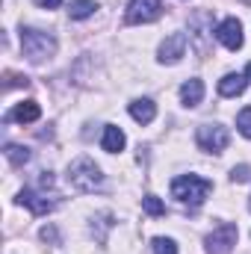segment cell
I'll return each mask as SVG.
<instances>
[{"label":"cell","instance_id":"6da1fadb","mask_svg":"<svg viewBox=\"0 0 251 254\" xmlns=\"http://www.w3.org/2000/svg\"><path fill=\"white\" fill-rule=\"evenodd\" d=\"M57 36L48 33V30H39V27H21V54L30 60V63L42 65L48 63L51 57H57Z\"/></svg>","mask_w":251,"mask_h":254},{"label":"cell","instance_id":"7a4b0ae2","mask_svg":"<svg viewBox=\"0 0 251 254\" xmlns=\"http://www.w3.org/2000/svg\"><path fill=\"white\" fill-rule=\"evenodd\" d=\"M68 184L77 192H95V190L104 187V175H101V169L95 166V160L77 157V160L68 166Z\"/></svg>","mask_w":251,"mask_h":254},{"label":"cell","instance_id":"3957f363","mask_svg":"<svg viewBox=\"0 0 251 254\" xmlns=\"http://www.w3.org/2000/svg\"><path fill=\"white\" fill-rule=\"evenodd\" d=\"M213 192V184L198 178V175H181L172 181V195L181 201V204H189V207H198L204 204V198Z\"/></svg>","mask_w":251,"mask_h":254},{"label":"cell","instance_id":"277c9868","mask_svg":"<svg viewBox=\"0 0 251 254\" xmlns=\"http://www.w3.org/2000/svg\"><path fill=\"white\" fill-rule=\"evenodd\" d=\"M195 142L207 154H222L228 148V142H231V133H228V127H222V125H201L195 130Z\"/></svg>","mask_w":251,"mask_h":254},{"label":"cell","instance_id":"5b68a950","mask_svg":"<svg viewBox=\"0 0 251 254\" xmlns=\"http://www.w3.org/2000/svg\"><path fill=\"white\" fill-rule=\"evenodd\" d=\"M237 237H240V231H237L234 222H222V225H216V228L207 234V240H204L207 254H228L234 246H237Z\"/></svg>","mask_w":251,"mask_h":254},{"label":"cell","instance_id":"8992f818","mask_svg":"<svg viewBox=\"0 0 251 254\" xmlns=\"http://www.w3.org/2000/svg\"><path fill=\"white\" fill-rule=\"evenodd\" d=\"M163 15V3L160 0H130L125 12V24H151Z\"/></svg>","mask_w":251,"mask_h":254},{"label":"cell","instance_id":"52a82bcc","mask_svg":"<svg viewBox=\"0 0 251 254\" xmlns=\"http://www.w3.org/2000/svg\"><path fill=\"white\" fill-rule=\"evenodd\" d=\"M184 57H187V33H172L157 48V63L160 65H178Z\"/></svg>","mask_w":251,"mask_h":254},{"label":"cell","instance_id":"ba28073f","mask_svg":"<svg viewBox=\"0 0 251 254\" xmlns=\"http://www.w3.org/2000/svg\"><path fill=\"white\" fill-rule=\"evenodd\" d=\"M18 204L21 207H27L33 216H48V213H54L57 210V198H48L45 192H36V190H21L18 192Z\"/></svg>","mask_w":251,"mask_h":254},{"label":"cell","instance_id":"9c48e42d","mask_svg":"<svg viewBox=\"0 0 251 254\" xmlns=\"http://www.w3.org/2000/svg\"><path fill=\"white\" fill-rule=\"evenodd\" d=\"M216 39H219V45H222V48H228V51H240V48L246 45L243 24H240L237 18H225V21L216 27Z\"/></svg>","mask_w":251,"mask_h":254},{"label":"cell","instance_id":"30bf717a","mask_svg":"<svg viewBox=\"0 0 251 254\" xmlns=\"http://www.w3.org/2000/svg\"><path fill=\"white\" fill-rule=\"evenodd\" d=\"M127 113H130L133 122H139V125H151V122L157 119V104H154L151 98H136V101H130Z\"/></svg>","mask_w":251,"mask_h":254},{"label":"cell","instance_id":"8fae6325","mask_svg":"<svg viewBox=\"0 0 251 254\" xmlns=\"http://www.w3.org/2000/svg\"><path fill=\"white\" fill-rule=\"evenodd\" d=\"M127 145V136L122 127L116 125H107L104 127V133H101V148L107 151V154H119V151H125Z\"/></svg>","mask_w":251,"mask_h":254},{"label":"cell","instance_id":"7c38bea8","mask_svg":"<svg viewBox=\"0 0 251 254\" xmlns=\"http://www.w3.org/2000/svg\"><path fill=\"white\" fill-rule=\"evenodd\" d=\"M249 86V77L246 74H225L219 80V95L222 98H240Z\"/></svg>","mask_w":251,"mask_h":254},{"label":"cell","instance_id":"4fadbf2b","mask_svg":"<svg viewBox=\"0 0 251 254\" xmlns=\"http://www.w3.org/2000/svg\"><path fill=\"white\" fill-rule=\"evenodd\" d=\"M39 116H42V107L36 104V101H24V104H18L9 116H6V122H21V125H33V122H39Z\"/></svg>","mask_w":251,"mask_h":254},{"label":"cell","instance_id":"5bb4252c","mask_svg":"<svg viewBox=\"0 0 251 254\" xmlns=\"http://www.w3.org/2000/svg\"><path fill=\"white\" fill-rule=\"evenodd\" d=\"M201 101H204V83L198 77H192L181 86V104L184 107H198Z\"/></svg>","mask_w":251,"mask_h":254},{"label":"cell","instance_id":"9a60e30c","mask_svg":"<svg viewBox=\"0 0 251 254\" xmlns=\"http://www.w3.org/2000/svg\"><path fill=\"white\" fill-rule=\"evenodd\" d=\"M95 12H98V3H95V0H71V6H68L71 21H86V18H92Z\"/></svg>","mask_w":251,"mask_h":254},{"label":"cell","instance_id":"2e32d148","mask_svg":"<svg viewBox=\"0 0 251 254\" xmlns=\"http://www.w3.org/2000/svg\"><path fill=\"white\" fill-rule=\"evenodd\" d=\"M6 160L12 163V166H24V163H30V148H24V145H6Z\"/></svg>","mask_w":251,"mask_h":254},{"label":"cell","instance_id":"e0dca14e","mask_svg":"<svg viewBox=\"0 0 251 254\" xmlns=\"http://www.w3.org/2000/svg\"><path fill=\"white\" fill-rule=\"evenodd\" d=\"M142 210H145L148 216H163V213H166V204H163L157 195H145V198H142Z\"/></svg>","mask_w":251,"mask_h":254},{"label":"cell","instance_id":"ac0fdd59","mask_svg":"<svg viewBox=\"0 0 251 254\" xmlns=\"http://www.w3.org/2000/svg\"><path fill=\"white\" fill-rule=\"evenodd\" d=\"M151 249H154V254H178V246H175V240H169V237H154Z\"/></svg>","mask_w":251,"mask_h":254},{"label":"cell","instance_id":"d6986e66","mask_svg":"<svg viewBox=\"0 0 251 254\" xmlns=\"http://www.w3.org/2000/svg\"><path fill=\"white\" fill-rule=\"evenodd\" d=\"M237 130H240L246 139H251V107L240 110V116H237Z\"/></svg>","mask_w":251,"mask_h":254},{"label":"cell","instance_id":"ffe728a7","mask_svg":"<svg viewBox=\"0 0 251 254\" xmlns=\"http://www.w3.org/2000/svg\"><path fill=\"white\" fill-rule=\"evenodd\" d=\"M249 178H251L249 166H234V169H231V181H234V184H246Z\"/></svg>","mask_w":251,"mask_h":254},{"label":"cell","instance_id":"44dd1931","mask_svg":"<svg viewBox=\"0 0 251 254\" xmlns=\"http://www.w3.org/2000/svg\"><path fill=\"white\" fill-rule=\"evenodd\" d=\"M30 80L27 77H15V74H9V83H6V89H12V86H27Z\"/></svg>","mask_w":251,"mask_h":254},{"label":"cell","instance_id":"7402d4cb","mask_svg":"<svg viewBox=\"0 0 251 254\" xmlns=\"http://www.w3.org/2000/svg\"><path fill=\"white\" fill-rule=\"evenodd\" d=\"M60 3H63V0H36L39 9H60Z\"/></svg>","mask_w":251,"mask_h":254},{"label":"cell","instance_id":"603a6c76","mask_svg":"<svg viewBox=\"0 0 251 254\" xmlns=\"http://www.w3.org/2000/svg\"><path fill=\"white\" fill-rule=\"evenodd\" d=\"M246 77H249V83H251V63H249V68H246Z\"/></svg>","mask_w":251,"mask_h":254}]
</instances>
